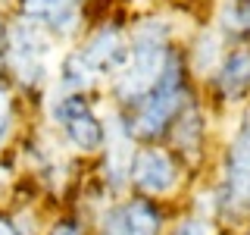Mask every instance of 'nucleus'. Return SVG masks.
Instances as JSON below:
<instances>
[{"label": "nucleus", "instance_id": "f257e3e1", "mask_svg": "<svg viewBox=\"0 0 250 235\" xmlns=\"http://www.w3.org/2000/svg\"><path fill=\"white\" fill-rule=\"evenodd\" d=\"M169 69L166 53V28L160 22H147L128 44V63L116 75V94L122 100H144L150 88Z\"/></svg>", "mask_w": 250, "mask_h": 235}, {"label": "nucleus", "instance_id": "f03ea898", "mask_svg": "<svg viewBox=\"0 0 250 235\" xmlns=\"http://www.w3.org/2000/svg\"><path fill=\"white\" fill-rule=\"evenodd\" d=\"M125 63H128V44H125V38L116 28H104L78 53L69 57L66 72H62V85L75 94V91L94 85L97 75H106V72L119 75L125 69Z\"/></svg>", "mask_w": 250, "mask_h": 235}, {"label": "nucleus", "instance_id": "7ed1b4c3", "mask_svg": "<svg viewBox=\"0 0 250 235\" xmlns=\"http://www.w3.org/2000/svg\"><path fill=\"white\" fill-rule=\"evenodd\" d=\"M50 35L35 19H22L10 28V63L25 85H38L47 75Z\"/></svg>", "mask_w": 250, "mask_h": 235}, {"label": "nucleus", "instance_id": "20e7f679", "mask_svg": "<svg viewBox=\"0 0 250 235\" xmlns=\"http://www.w3.org/2000/svg\"><path fill=\"white\" fill-rule=\"evenodd\" d=\"M182 100H185V88H182L178 60H169V69L163 72V78L141 100L138 116H135V132L138 135H156V132H163V125H169V119L178 113Z\"/></svg>", "mask_w": 250, "mask_h": 235}, {"label": "nucleus", "instance_id": "39448f33", "mask_svg": "<svg viewBox=\"0 0 250 235\" xmlns=\"http://www.w3.org/2000/svg\"><path fill=\"white\" fill-rule=\"evenodd\" d=\"M57 122L62 125L69 144L78 147L82 154H91L104 144V125L78 94H69L57 104Z\"/></svg>", "mask_w": 250, "mask_h": 235}, {"label": "nucleus", "instance_id": "423d86ee", "mask_svg": "<svg viewBox=\"0 0 250 235\" xmlns=\"http://www.w3.org/2000/svg\"><path fill=\"white\" fill-rule=\"evenodd\" d=\"M222 204L229 210H247L250 207V125L238 132L229 163H225V188H222Z\"/></svg>", "mask_w": 250, "mask_h": 235}, {"label": "nucleus", "instance_id": "0eeeda50", "mask_svg": "<svg viewBox=\"0 0 250 235\" xmlns=\"http://www.w3.org/2000/svg\"><path fill=\"white\" fill-rule=\"evenodd\" d=\"M160 213L147 201H128L113 207L100 223V235H156Z\"/></svg>", "mask_w": 250, "mask_h": 235}, {"label": "nucleus", "instance_id": "6e6552de", "mask_svg": "<svg viewBox=\"0 0 250 235\" xmlns=\"http://www.w3.org/2000/svg\"><path fill=\"white\" fill-rule=\"evenodd\" d=\"M131 172H135V182L141 185V191L147 194H166L178 182L175 163L163 151H141L135 157V169Z\"/></svg>", "mask_w": 250, "mask_h": 235}, {"label": "nucleus", "instance_id": "1a4fd4ad", "mask_svg": "<svg viewBox=\"0 0 250 235\" xmlns=\"http://www.w3.org/2000/svg\"><path fill=\"white\" fill-rule=\"evenodd\" d=\"M22 6L31 19L60 31H72L78 22V0H22Z\"/></svg>", "mask_w": 250, "mask_h": 235}, {"label": "nucleus", "instance_id": "9d476101", "mask_svg": "<svg viewBox=\"0 0 250 235\" xmlns=\"http://www.w3.org/2000/svg\"><path fill=\"white\" fill-rule=\"evenodd\" d=\"M219 88L229 97H244L250 88V50H234L219 66Z\"/></svg>", "mask_w": 250, "mask_h": 235}, {"label": "nucleus", "instance_id": "9b49d317", "mask_svg": "<svg viewBox=\"0 0 250 235\" xmlns=\"http://www.w3.org/2000/svg\"><path fill=\"white\" fill-rule=\"evenodd\" d=\"M222 28L231 35H247L250 31V0H229L222 10Z\"/></svg>", "mask_w": 250, "mask_h": 235}, {"label": "nucleus", "instance_id": "f8f14e48", "mask_svg": "<svg viewBox=\"0 0 250 235\" xmlns=\"http://www.w3.org/2000/svg\"><path fill=\"white\" fill-rule=\"evenodd\" d=\"M194 66H197V72H209V69L222 66V53H219V38L216 35H207L203 41H197Z\"/></svg>", "mask_w": 250, "mask_h": 235}, {"label": "nucleus", "instance_id": "ddd939ff", "mask_svg": "<svg viewBox=\"0 0 250 235\" xmlns=\"http://www.w3.org/2000/svg\"><path fill=\"white\" fill-rule=\"evenodd\" d=\"M10 125H13V94L6 85H0V144L10 135Z\"/></svg>", "mask_w": 250, "mask_h": 235}, {"label": "nucleus", "instance_id": "4468645a", "mask_svg": "<svg viewBox=\"0 0 250 235\" xmlns=\"http://www.w3.org/2000/svg\"><path fill=\"white\" fill-rule=\"evenodd\" d=\"M175 235H209V226H207V219H185L175 229Z\"/></svg>", "mask_w": 250, "mask_h": 235}, {"label": "nucleus", "instance_id": "2eb2a0df", "mask_svg": "<svg viewBox=\"0 0 250 235\" xmlns=\"http://www.w3.org/2000/svg\"><path fill=\"white\" fill-rule=\"evenodd\" d=\"M53 235H82L75 229V226H57V229H53Z\"/></svg>", "mask_w": 250, "mask_h": 235}, {"label": "nucleus", "instance_id": "dca6fc26", "mask_svg": "<svg viewBox=\"0 0 250 235\" xmlns=\"http://www.w3.org/2000/svg\"><path fill=\"white\" fill-rule=\"evenodd\" d=\"M0 235H16V229L6 223V219H0Z\"/></svg>", "mask_w": 250, "mask_h": 235}, {"label": "nucleus", "instance_id": "f3484780", "mask_svg": "<svg viewBox=\"0 0 250 235\" xmlns=\"http://www.w3.org/2000/svg\"><path fill=\"white\" fill-rule=\"evenodd\" d=\"M0 57H3V50H0Z\"/></svg>", "mask_w": 250, "mask_h": 235}]
</instances>
